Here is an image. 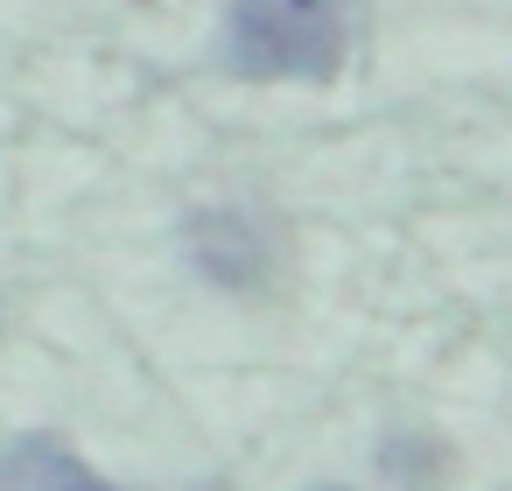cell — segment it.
<instances>
[{
  "label": "cell",
  "mask_w": 512,
  "mask_h": 491,
  "mask_svg": "<svg viewBox=\"0 0 512 491\" xmlns=\"http://www.w3.org/2000/svg\"><path fill=\"white\" fill-rule=\"evenodd\" d=\"M351 50V0H225L218 57L239 78H337Z\"/></svg>",
  "instance_id": "1"
},
{
  "label": "cell",
  "mask_w": 512,
  "mask_h": 491,
  "mask_svg": "<svg viewBox=\"0 0 512 491\" xmlns=\"http://www.w3.org/2000/svg\"><path fill=\"white\" fill-rule=\"evenodd\" d=\"M190 260L218 281V288H260L274 274V239L239 218V211H204L190 225Z\"/></svg>",
  "instance_id": "2"
},
{
  "label": "cell",
  "mask_w": 512,
  "mask_h": 491,
  "mask_svg": "<svg viewBox=\"0 0 512 491\" xmlns=\"http://www.w3.org/2000/svg\"><path fill=\"white\" fill-rule=\"evenodd\" d=\"M0 491H113V484L57 435H15L0 449Z\"/></svg>",
  "instance_id": "3"
}]
</instances>
